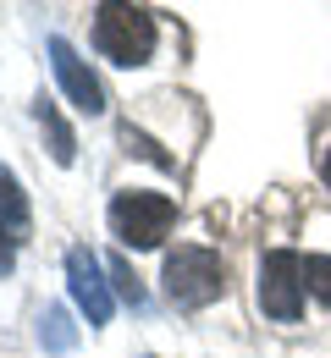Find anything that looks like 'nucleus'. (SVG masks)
<instances>
[{
    "instance_id": "nucleus-12",
    "label": "nucleus",
    "mask_w": 331,
    "mask_h": 358,
    "mask_svg": "<svg viewBox=\"0 0 331 358\" xmlns=\"http://www.w3.org/2000/svg\"><path fill=\"white\" fill-rule=\"evenodd\" d=\"M122 143H127V149H139L143 160H155V166H166V171L177 166V160H171V155H166L160 143H149V138H143V133H133V127H122Z\"/></svg>"
},
{
    "instance_id": "nucleus-8",
    "label": "nucleus",
    "mask_w": 331,
    "mask_h": 358,
    "mask_svg": "<svg viewBox=\"0 0 331 358\" xmlns=\"http://www.w3.org/2000/svg\"><path fill=\"white\" fill-rule=\"evenodd\" d=\"M0 221L11 226L17 237H28V199H22V187H17V177L0 166Z\"/></svg>"
},
{
    "instance_id": "nucleus-5",
    "label": "nucleus",
    "mask_w": 331,
    "mask_h": 358,
    "mask_svg": "<svg viewBox=\"0 0 331 358\" xmlns=\"http://www.w3.org/2000/svg\"><path fill=\"white\" fill-rule=\"evenodd\" d=\"M66 292H72V303L89 314L94 325H105L111 314H116V298H111V281H105V270L99 259L78 243V248H66Z\"/></svg>"
},
{
    "instance_id": "nucleus-4",
    "label": "nucleus",
    "mask_w": 331,
    "mask_h": 358,
    "mask_svg": "<svg viewBox=\"0 0 331 358\" xmlns=\"http://www.w3.org/2000/svg\"><path fill=\"white\" fill-rule=\"evenodd\" d=\"M304 254H293V248H271L265 259H260V309L271 314V320H282L293 325L298 314H304Z\"/></svg>"
},
{
    "instance_id": "nucleus-9",
    "label": "nucleus",
    "mask_w": 331,
    "mask_h": 358,
    "mask_svg": "<svg viewBox=\"0 0 331 358\" xmlns=\"http://www.w3.org/2000/svg\"><path fill=\"white\" fill-rule=\"evenodd\" d=\"M39 342H45V353H72L78 331H72L66 309H45V320H39Z\"/></svg>"
},
{
    "instance_id": "nucleus-11",
    "label": "nucleus",
    "mask_w": 331,
    "mask_h": 358,
    "mask_svg": "<svg viewBox=\"0 0 331 358\" xmlns=\"http://www.w3.org/2000/svg\"><path fill=\"white\" fill-rule=\"evenodd\" d=\"M111 281H116V292H122V303H133V309H143V287H139V275L127 270V259H111Z\"/></svg>"
},
{
    "instance_id": "nucleus-7",
    "label": "nucleus",
    "mask_w": 331,
    "mask_h": 358,
    "mask_svg": "<svg viewBox=\"0 0 331 358\" xmlns=\"http://www.w3.org/2000/svg\"><path fill=\"white\" fill-rule=\"evenodd\" d=\"M34 116H39V133L50 138V160H55V166H72V160H78V138H72V127L61 122V110H55L50 99H39Z\"/></svg>"
},
{
    "instance_id": "nucleus-3",
    "label": "nucleus",
    "mask_w": 331,
    "mask_h": 358,
    "mask_svg": "<svg viewBox=\"0 0 331 358\" xmlns=\"http://www.w3.org/2000/svg\"><path fill=\"white\" fill-rule=\"evenodd\" d=\"M105 215H111V231H116L127 248H160V237L177 221V199L149 193V187H127V193L111 199Z\"/></svg>"
},
{
    "instance_id": "nucleus-10",
    "label": "nucleus",
    "mask_w": 331,
    "mask_h": 358,
    "mask_svg": "<svg viewBox=\"0 0 331 358\" xmlns=\"http://www.w3.org/2000/svg\"><path fill=\"white\" fill-rule=\"evenodd\" d=\"M304 281H309V292L321 303H331V254H309L304 259Z\"/></svg>"
},
{
    "instance_id": "nucleus-6",
    "label": "nucleus",
    "mask_w": 331,
    "mask_h": 358,
    "mask_svg": "<svg viewBox=\"0 0 331 358\" xmlns=\"http://www.w3.org/2000/svg\"><path fill=\"white\" fill-rule=\"evenodd\" d=\"M50 66H55V83L66 89V99H72L83 116H99V110H105V89H99L94 66L66 45V39H50Z\"/></svg>"
},
{
    "instance_id": "nucleus-1",
    "label": "nucleus",
    "mask_w": 331,
    "mask_h": 358,
    "mask_svg": "<svg viewBox=\"0 0 331 358\" xmlns=\"http://www.w3.org/2000/svg\"><path fill=\"white\" fill-rule=\"evenodd\" d=\"M160 281H166V298H171L177 309H204V303H216V298L227 292V259H221L216 248L183 243V248L166 254Z\"/></svg>"
},
{
    "instance_id": "nucleus-13",
    "label": "nucleus",
    "mask_w": 331,
    "mask_h": 358,
    "mask_svg": "<svg viewBox=\"0 0 331 358\" xmlns=\"http://www.w3.org/2000/svg\"><path fill=\"white\" fill-rule=\"evenodd\" d=\"M17 243H22V237L0 221V270H11V259H17Z\"/></svg>"
},
{
    "instance_id": "nucleus-2",
    "label": "nucleus",
    "mask_w": 331,
    "mask_h": 358,
    "mask_svg": "<svg viewBox=\"0 0 331 358\" xmlns=\"http://www.w3.org/2000/svg\"><path fill=\"white\" fill-rule=\"evenodd\" d=\"M155 39H160V28H155V11H143V6H99L94 11V50L116 66H143L155 55Z\"/></svg>"
},
{
    "instance_id": "nucleus-14",
    "label": "nucleus",
    "mask_w": 331,
    "mask_h": 358,
    "mask_svg": "<svg viewBox=\"0 0 331 358\" xmlns=\"http://www.w3.org/2000/svg\"><path fill=\"white\" fill-rule=\"evenodd\" d=\"M321 177H326V187H331V149H326V166H321Z\"/></svg>"
}]
</instances>
